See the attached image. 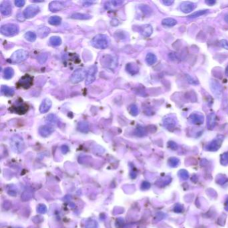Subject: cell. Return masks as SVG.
I'll list each match as a JSON object with an SVG mask.
<instances>
[{"label":"cell","mask_w":228,"mask_h":228,"mask_svg":"<svg viewBox=\"0 0 228 228\" xmlns=\"http://www.w3.org/2000/svg\"><path fill=\"white\" fill-rule=\"evenodd\" d=\"M91 45L97 49L104 50L107 48L110 45V39L105 34H98L91 40Z\"/></svg>","instance_id":"obj_1"},{"label":"cell","mask_w":228,"mask_h":228,"mask_svg":"<svg viewBox=\"0 0 228 228\" xmlns=\"http://www.w3.org/2000/svg\"><path fill=\"white\" fill-rule=\"evenodd\" d=\"M10 146L13 151L17 153H22L25 149V143L21 136L15 135L10 139Z\"/></svg>","instance_id":"obj_2"},{"label":"cell","mask_w":228,"mask_h":228,"mask_svg":"<svg viewBox=\"0 0 228 228\" xmlns=\"http://www.w3.org/2000/svg\"><path fill=\"white\" fill-rule=\"evenodd\" d=\"M19 26L15 23H7L2 26L0 31L1 34L6 36H13L18 34Z\"/></svg>","instance_id":"obj_3"},{"label":"cell","mask_w":228,"mask_h":228,"mask_svg":"<svg viewBox=\"0 0 228 228\" xmlns=\"http://www.w3.org/2000/svg\"><path fill=\"white\" fill-rule=\"evenodd\" d=\"M28 56L29 54L27 51L23 49L18 50L11 55L10 60L12 63H21L25 61L28 58Z\"/></svg>","instance_id":"obj_4"},{"label":"cell","mask_w":228,"mask_h":228,"mask_svg":"<svg viewBox=\"0 0 228 228\" xmlns=\"http://www.w3.org/2000/svg\"><path fill=\"white\" fill-rule=\"evenodd\" d=\"M86 74H86V70L84 69H77L72 73L71 77H70V81L74 84L79 83V82H82L84 79Z\"/></svg>","instance_id":"obj_5"},{"label":"cell","mask_w":228,"mask_h":228,"mask_svg":"<svg viewBox=\"0 0 228 228\" xmlns=\"http://www.w3.org/2000/svg\"><path fill=\"white\" fill-rule=\"evenodd\" d=\"M223 140V136L219 135L217 138L214 139L206 146V150L208 151L215 152L219 150L221 147Z\"/></svg>","instance_id":"obj_6"},{"label":"cell","mask_w":228,"mask_h":228,"mask_svg":"<svg viewBox=\"0 0 228 228\" xmlns=\"http://www.w3.org/2000/svg\"><path fill=\"white\" fill-rule=\"evenodd\" d=\"M98 72V68L96 65H93L88 70V71L86 74V78L85 84L89 85L93 83L95 81L96 78V74Z\"/></svg>","instance_id":"obj_7"},{"label":"cell","mask_w":228,"mask_h":228,"mask_svg":"<svg viewBox=\"0 0 228 228\" xmlns=\"http://www.w3.org/2000/svg\"><path fill=\"white\" fill-rule=\"evenodd\" d=\"M210 89L215 96L220 99L222 96V87L219 82L217 80L212 79L210 81Z\"/></svg>","instance_id":"obj_8"},{"label":"cell","mask_w":228,"mask_h":228,"mask_svg":"<svg viewBox=\"0 0 228 228\" xmlns=\"http://www.w3.org/2000/svg\"><path fill=\"white\" fill-rule=\"evenodd\" d=\"M10 111L18 115H24L28 111V105L22 102L20 103H17L11 106Z\"/></svg>","instance_id":"obj_9"},{"label":"cell","mask_w":228,"mask_h":228,"mask_svg":"<svg viewBox=\"0 0 228 228\" xmlns=\"http://www.w3.org/2000/svg\"><path fill=\"white\" fill-rule=\"evenodd\" d=\"M40 7L36 5H30L27 7L23 11V15H24L25 18L30 19L36 16V15L40 12Z\"/></svg>","instance_id":"obj_10"},{"label":"cell","mask_w":228,"mask_h":228,"mask_svg":"<svg viewBox=\"0 0 228 228\" xmlns=\"http://www.w3.org/2000/svg\"><path fill=\"white\" fill-rule=\"evenodd\" d=\"M101 64L105 68H113L116 66V60L111 55H105L101 58Z\"/></svg>","instance_id":"obj_11"},{"label":"cell","mask_w":228,"mask_h":228,"mask_svg":"<svg viewBox=\"0 0 228 228\" xmlns=\"http://www.w3.org/2000/svg\"><path fill=\"white\" fill-rule=\"evenodd\" d=\"M32 84H33V77L29 75V74H26L25 76H22L17 84L18 87H21L25 89L30 88Z\"/></svg>","instance_id":"obj_12"},{"label":"cell","mask_w":228,"mask_h":228,"mask_svg":"<svg viewBox=\"0 0 228 228\" xmlns=\"http://www.w3.org/2000/svg\"><path fill=\"white\" fill-rule=\"evenodd\" d=\"M189 120L195 125H201L204 123V116L201 113L193 112L190 115Z\"/></svg>","instance_id":"obj_13"},{"label":"cell","mask_w":228,"mask_h":228,"mask_svg":"<svg viewBox=\"0 0 228 228\" xmlns=\"http://www.w3.org/2000/svg\"><path fill=\"white\" fill-rule=\"evenodd\" d=\"M0 11L2 15L7 16L11 14V11H12V6H11V3L9 1H4L3 2L1 5H0Z\"/></svg>","instance_id":"obj_14"},{"label":"cell","mask_w":228,"mask_h":228,"mask_svg":"<svg viewBox=\"0 0 228 228\" xmlns=\"http://www.w3.org/2000/svg\"><path fill=\"white\" fill-rule=\"evenodd\" d=\"M196 7L194 3L191 2H183L180 6V10L185 14H189L193 11Z\"/></svg>","instance_id":"obj_15"},{"label":"cell","mask_w":228,"mask_h":228,"mask_svg":"<svg viewBox=\"0 0 228 228\" xmlns=\"http://www.w3.org/2000/svg\"><path fill=\"white\" fill-rule=\"evenodd\" d=\"M65 4L64 2L60 1H53L50 3L49 10L52 12H57L64 8Z\"/></svg>","instance_id":"obj_16"},{"label":"cell","mask_w":228,"mask_h":228,"mask_svg":"<svg viewBox=\"0 0 228 228\" xmlns=\"http://www.w3.org/2000/svg\"><path fill=\"white\" fill-rule=\"evenodd\" d=\"M54 131V128L52 126L43 125L39 128V133L43 137H48Z\"/></svg>","instance_id":"obj_17"},{"label":"cell","mask_w":228,"mask_h":228,"mask_svg":"<svg viewBox=\"0 0 228 228\" xmlns=\"http://www.w3.org/2000/svg\"><path fill=\"white\" fill-rule=\"evenodd\" d=\"M177 123V120L175 119V118H173V117L165 118L163 121V125L167 129L170 130V131H171L172 129H173L175 127Z\"/></svg>","instance_id":"obj_18"},{"label":"cell","mask_w":228,"mask_h":228,"mask_svg":"<svg viewBox=\"0 0 228 228\" xmlns=\"http://www.w3.org/2000/svg\"><path fill=\"white\" fill-rule=\"evenodd\" d=\"M216 120H217V115L214 112L210 113L207 118V128L210 130L213 129L216 125Z\"/></svg>","instance_id":"obj_19"},{"label":"cell","mask_w":228,"mask_h":228,"mask_svg":"<svg viewBox=\"0 0 228 228\" xmlns=\"http://www.w3.org/2000/svg\"><path fill=\"white\" fill-rule=\"evenodd\" d=\"M51 107H52V101L49 99H45L40 104V112L41 113L48 112Z\"/></svg>","instance_id":"obj_20"},{"label":"cell","mask_w":228,"mask_h":228,"mask_svg":"<svg viewBox=\"0 0 228 228\" xmlns=\"http://www.w3.org/2000/svg\"><path fill=\"white\" fill-rule=\"evenodd\" d=\"M153 31V27L149 25L146 24L140 27V33L145 37H149L152 34Z\"/></svg>","instance_id":"obj_21"},{"label":"cell","mask_w":228,"mask_h":228,"mask_svg":"<svg viewBox=\"0 0 228 228\" xmlns=\"http://www.w3.org/2000/svg\"><path fill=\"white\" fill-rule=\"evenodd\" d=\"M139 67L135 63H128L126 66V70L131 75H135L139 72Z\"/></svg>","instance_id":"obj_22"},{"label":"cell","mask_w":228,"mask_h":228,"mask_svg":"<svg viewBox=\"0 0 228 228\" xmlns=\"http://www.w3.org/2000/svg\"><path fill=\"white\" fill-rule=\"evenodd\" d=\"M50 32V29L47 26H41L38 29V35L41 38H44L48 36Z\"/></svg>","instance_id":"obj_23"},{"label":"cell","mask_w":228,"mask_h":228,"mask_svg":"<svg viewBox=\"0 0 228 228\" xmlns=\"http://www.w3.org/2000/svg\"><path fill=\"white\" fill-rule=\"evenodd\" d=\"M1 93L2 94H3V95L9 97V96H12L15 93V91H14V88H10L7 86L3 85L1 87Z\"/></svg>","instance_id":"obj_24"},{"label":"cell","mask_w":228,"mask_h":228,"mask_svg":"<svg viewBox=\"0 0 228 228\" xmlns=\"http://www.w3.org/2000/svg\"><path fill=\"white\" fill-rule=\"evenodd\" d=\"M77 128L81 132H88L89 131V124L86 121H80L78 123Z\"/></svg>","instance_id":"obj_25"},{"label":"cell","mask_w":228,"mask_h":228,"mask_svg":"<svg viewBox=\"0 0 228 228\" xmlns=\"http://www.w3.org/2000/svg\"><path fill=\"white\" fill-rule=\"evenodd\" d=\"M177 23V22L176 19L171 18H165L162 20V25L165 27H173L175 26Z\"/></svg>","instance_id":"obj_26"},{"label":"cell","mask_w":228,"mask_h":228,"mask_svg":"<svg viewBox=\"0 0 228 228\" xmlns=\"http://www.w3.org/2000/svg\"><path fill=\"white\" fill-rule=\"evenodd\" d=\"M145 60H146V62L148 65L151 66L153 64H154L157 62V58L155 56V54L153 53H148L147 54L146 58H145Z\"/></svg>","instance_id":"obj_27"},{"label":"cell","mask_w":228,"mask_h":228,"mask_svg":"<svg viewBox=\"0 0 228 228\" xmlns=\"http://www.w3.org/2000/svg\"><path fill=\"white\" fill-rule=\"evenodd\" d=\"M46 121L47 123H48L49 125L52 126V125H56L57 124L58 119L56 115H53V114H50L48 116L46 117Z\"/></svg>","instance_id":"obj_28"},{"label":"cell","mask_w":228,"mask_h":228,"mask_svg":"<svg viewBox=\"0 0 228 228\" xmlns=\"http://www.w3.org/2000/svg\"><path fill=\"white\" fill-rule=\"evenodd\" d=\"M14 75V70L12 68L7 67L4 70V72H3V78L6 80H10L12 78Z\"/></svg>","instance_id":"obj_29"},{"label":"cell","mask_w":228,"mask_h":228,"mask_svg":"<svg viewBox=\"0 0 228 228\" xmlns=\"http://www.w3.org/2000/svg\"><path fill=\"white\" fill-rule=\"evenodd\" d=\"M24 38H26V40H27V41L31 42H34L35 40H36L37 35H36V33L34 32V31H27V32H26L25 34Z\"/></svg>","instance_id":"obj_30"},{"label":"cell","mask_w":228,"mask_h":228,"mask_svg":"<svg viewBox=\"0 0 228 228\" xmlns=\"http://www.w3.org/2000/svg\"><path fill=\"white\" fill-rule=\"evenodd\" d=\"M210 10H199V11H195V12L191 14V15H189L188 16L189 18H198L199 16H202V15H205L207 13H209Z\"/></svg>","instance_id":"obj_31"},{"label":"cell","mask_w":228,"mask_h":228,"mask_svg":"<svg viewBox=\"0 0 228 228\" xmlns=\"http://www.w3.org/2000/svg\"><path fill=\"white\" fill-rule=\"evenodd\" d=\"M124 3V1H120V0H116V1H111V2H108L107 3L105 4V7L107 9H110L112 8V7H118L120 6V5L123 4Z\"/></svg>","instance_id":"obj_32"},{"label":"cell","mask_w":228,"mask_h":228,"mask_svg":"<svg viewBox=\"0 0 228 228\" xmlns=\"http://www.w3.org/2000/svg\"><path fill=\"white\" fill-rule=\"evenodd\" d=\"M49 23L52 26H58L60 25L62 22V19L57 15H54V16L50 17L49 18Z\"/></svg>","instance_id":"obj_33"},{"label":"cell","mask_w":228,"mask_h":228,"mask_svg":"<svg viewBox=\"0 0 228 228\" xmlns=\"http://www.w3.org/2000/svg\"><path fill=\"white\" fill-rule=\"evenodd\" d=\"M71 18L76 19H88L91 18V15L89 14L76 13L71 15Z\"/></svg>","instance_id":"obj_34"},{"label":"cell","mask_w":228,"mask_h":228,"mask_svg":"<svg viewBox=\"0 0 228 228\" xmlns=\"http://www.w3.org/2000/svg\"><path fill=\"white\" fill-rule=\"evenodd\" d=\"M128 111L129 113L133 116H136L138 115L139 114V108L137 107V106L135 104H131L128 107Z\"/></svg>","instance_id":"obj_35"},{"label":"cell","mask_w":228,"mask_h":228,"mask_svg":"<svg viewBox=\"0 0 228 228\" xmlns=\"http://www.w3.org/2000/svg\"><path fill=\"white\" fill-rule=\"evenodd\" d=\"M50 43L52 46H58L62 44V40L61 38L58 36H53L50 38Z\"/></svg>","instance_id":"obj_36"},{"label":"cell","mask_w":228,"mask_h":228,"mask_svg":"<svg viewBox=\"0 0 228 228\" xmlns=\"http://www.w3.org/2000/svg\"><path fill=\"white\" fill-rule=\"evenodd\" d=\"M139 8L145 15H150L153 12L152 9L147 5H140L139 6Z\"/></svg>","instance_id":"obj_37"},{"label":"cell","mask_w":228,"mask_h":228,"mask_svg":"<svg viewBox=\"0 0 228 228\" xmlns=\"http://www.w3.org/2000/svg\"><path fill=\"white\" fill-rule=\"evenodd\" d=\"M179 159L177 157H171L168 160V164L171 167H176L179 164Z\"/></svg>","instance_id":"obj_38"},{"label":"cell","mask_w":228,"mask_h":228,"mask_svg":"<svg viewBox=\"0 0 228 228\" xmlns=\"http://www.w3.org/2000/svg\"><path fill=\"white\" fill-rule=\"evenodd\" d=\"M135 135L138 136H143L146 135V131L144 127L141 126H138L135 130Z\"/></svg>","instance_id":"obj_39"},{"label":"cell","mask_w":228,"mask_h":228,"mask_svg":"<svg viewBox=\"0 0 228 228\" xmlns=\"http://www.w3.org/2000/svg\"><path fill=\"white\" fill-rule=\"evenodd\" d=\"M228 179L223 175H219L217 177H216V182L219 185H223L226 183Z\"/></svg>","instance_id":"obj_40"},{"label":"cell","mask_w":228,"mask_h":228,"mask_svg":"<svg viewBox=\"0 0 228 228\" xmlns=\"http://www.w3.org/2000/svg\"><path fill=\"white\" fill-rule=\"evenodd\" d=\"M220 163L223 166H227L228 165V152L224 153L221 155Z\"/></svg>","instance_id":"obj_41"},{"label":"cell","mask_w":228,"mask_h":228,"mask_svg":"<svg viewBox=\"0 0 228 228\" xmlns=\"http://www.w3.org/2000/svg\"><path fill=\"white\" fill-rule=\"evenodd\" d=\"M99 225L98 223L94 219H90L86 224V228H98Z\"/></svg>","instance_id":"obj_42"},{"label":"cell","mask_w":228,"mask_h":228,"mask_svg":"<svg viewBox=\"0 0 228 228\" xmlns=\"http://www.w3.org/2000/svg\"><path fill=\"white\" fill-rule=\"evenodd\" d=\"M178 175L179 177L182 180H187L189 177V173L185 169H181Z\"/></svg>","instance_id":"obj_43"},{"label":"cell","mask_w":228,"mask_h":228,"mask_svg":"<svg viewBox=\"0 0 228 228\" xmlns=\"http://www.w3.org/2000/svg\"><path fill=\"white\" fill-rule=\"evenodd\" d=\"M48 54L42 53V54H40L38 56V61L41 64H44V63L46 62L47 59H48Z\"/></svg>","instance_id":"obj_44"},{"label":"cell","mask_w":228,"mask_h":228,"mask_svg":"<svg viewBox=\"0 0 228 228\" xmlns=\"http://www.w3.org/2000/svg\"><path fill=\"white\" fill-rule=\"evenodd\" d=\"M184 210V207L180 203H176L175 205L173 207V211L175 212V213H182Z\"/></svg>","instance_id":"obj_45"},{"label":"cell","mask_w":228,"mask_h":228,"mask_svg":"<svg viewBox=\"0 0 228 228\" xmlns=\"http://www.w3.org/2000/svg\"><path fill=\"white\" fill-rule=\"evenodd\" d=\"M7 193L8 194H10L11 196H15L18 193V189L17 187L14 186V185H11L10 187L8 189V191H7Z\"/></svg>","instance_id":"obj_46"},{"label":"cell","mask_w":228,"mask_h":228,"mask_svg":"<svg viewBox=\"0 0 228 228\" xmlns=\"http://www.w3.org/2000/svg\"><path fill=\"white\" fill-rule=\"evenodd\" d=\"M37 211L38 213L42 214H44L47 212V207L45 205H43V204H40L37 207Z\"/></svg>","instance_id":"obj_47"},{"label":"cell","mask_w":228,"mask_h":228,"mask_svg":"<svg viewBox=\"0 0 228 228\" xmlns=\"http://www.w3.org/2000/svg\"><path fill=\"white\" fill-rule=\"evenodd\" d=\"M186 78H187V80L189 83L192 84H197L199 83L197 80H196L195 78H193L190 75H188V74H187Z\"/></svg>","instance_id":"obj_48"},{"label":"cell","mask_w":228,"mask_h":228,"mask_svg":"<svg viewBox=\"0 0 228 228\" xmlns=\"http://www.w3.org/2000/svg\"><path fill=\"white\" fill-rule=\"evenodd\" d=\"M167 145H168V147L170 148L171 149H172V150L175 151L178 149L177 144L175 142H173V141H169Z\"/></svg>","instance_id":"obj_49"},{"label":"cell","mask_w":228,"mask_h":228,"mask_svg":"<svg viewBox=\"0 0 228 228\" xmlns=\"http://www.w3.org/2000/svg\"><path fill=\"white\" fill-rule=\"evenodd\" d=\"M31 197H32V195H31V193H29V192H24L22 195V199L24 200V201H26V200H29L31 198Z\"/></svg>","instance_id":"obj_50"},{"label":"cell","mask_w":228,"mask_h":228,"mask_svg":"<svg viewBox=\"0 0 228 228\" xmlns=\"http://www.w3.org/2000/svg\"><path fill=\"white\" fill-rule=\"evenodd\" d=\"M26 2L24 0H15V5L18 7H22L25 5Z\"/></svg>","instance_id":"obj_51"},{"label":"cell","mask_w":228,"mask_h":228,"mask_svg":"<svg viewBox=\"0 0 228 228\" xmlns=\"http://www.w3.org/2000/svg\"><path fill=\"white\" fill-rule=\"evenodd\" d=\"M150 187H151V184L147 181H144L142 183V185H141V189H142L143 190L149 189L150 188Z\"/></svg>","instance_id":"obj_52"},{"label":"cell","mask_w":228,"mask_h":228,"mask_svg":"<svg viewBox=\"0 0 228 228\" xmlns=\"http://www.w3.org/2000/svg\"><path fill=\"white\" fill-rule=\"evenodd\" d=\"M220 45L224 49L228 50V42L226 40H222L220 41Z\"/></svg>","instance_id":"obj_53"},{"label":"cell","mask_w":228,"mask_h":228,"mask_svg":"<svg viewBox=\"0 0 228 228\" xmlns=\"http://www.w3.org/2000/svg\"><path fill=\"white\" fill-rule=\"evenodd\" d=\"M169 56L170 59L173 61H178L179 60V58H178L177 56V54L175 53H170L169 55Z\"/></svg>","instance_id":"obj_54"},{"label":"cell","mask_w":228,"mask_h":228,"mask_svg":"<svg viewBox=\"0 0 228 228\" xmlns=\"http://www.w3.org/2000/svg\"><path fill=\"white\" fill-rule=\"evenodd\" d=\"M162 3L164 5H165L167 6H171L173 3H174V2L172 1V0H165V1H163Z\"/></svg>","instance_id":"obj_55"},{"label":"cell","mask_w":228,"mask_h":228,"mask_svg":"<svg viewBox=\"0 0 228 228\" xmlns=\"http://www.w3.org/2000/svg\"><path fill=\"white\" fill-rule=\"evenodd\" d=\"M61 151L63 153H68L69 151V148L67 145H63L61 147Z\"/></svg>","instance_id":"obj_56"},{"label":"cell","mask_w":228,"mask_h":228,"mask_svg":"<svg viewBox=\"0 0 228 228\" xmlns=\"http://www.w3.org/2000/svg\"><path fill=\"white\" fill-rule=\"evenodd\" d=\"M206 3L209 6H213L215 3V1H214V0H207V1H206Z\"/></svg>","instance_id":"obj_57"},{"label":"cell","mask_w":228,"mask_h":228,"mask_svg":"<svg viewBox=\"0 0 228 228\" xmlns=\"http://www.w3.org/2000/svg\"><path fill=\"white\" fill-rule=\"evenodd\" d=\"M225 210L226 211H228V197L226 199L225 202Z\"/></svg>","instance_id":"obj_58"},{"label":"cell","mask_w":228,"mask_h":228,"mask_svg":"<svg viewBox=\"0 0 228 228\" xmlns=\"http://www.w3.org/2000/svg\"><path fill=\"white\" fill-rule=\"evenodd\" d=\"M93 2H86L84 3V6H90V4H92Z\"/></svg>","instance_id":"obj_59"},{"label":"cell","mask_w":228,"mask_h":228,"mask_svg":"<svg viewBox=\"0 0 228 228\" xmlns=\"http://www.w3.org/2000/svg\"><path fill=\"white\" fill-rule=\"evenodd\" d=\"M224 19H225V21H226L227 23H228V14L226 15L225 18H224Z\"/></svg>","instance_id":"obj_60"},{"label":"cell","mask_w":228,"mask_h":228,"mask_svg":"<svg viewBox=\"0 0 228 228\" xmlns=\"http://www.w3.org/2000/svg\"><path fill=\"white\" fill-rule=\"evenodd\" d=\"M225 73H226V75L228 76V65L227 66V67H226V68Z\"/></svg>","instance_id":"obj_61"}]
</instances>
